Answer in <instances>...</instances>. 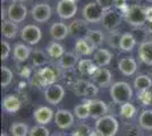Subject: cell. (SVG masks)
I'll use <instances>...</instances> for the list:
<instances>
[{
  "instance_id": "obj_1",
  "label": "cell",
  "mask_w": 152,
  "mask_h": 136,
  "mask_svg": "<svg viewBox=\"0 0 152 136\" xmlns=\"http://www.w3.org/2000/svg\"><path fill=\"white\" fill-rule=\"evenodd\" d=\"M110 95L116 104H124L132 100L133 90L126 82H116L110 87Z\"/></svg>"
},
{
  "instance_id": "obj_2",
  "label": "cell",
  "mask_w": 152,
  "mask_h": 136,
  "mask_svg": "<svg viewBox=\"0 0 152 136\" xmlns=\"http://www.w3.org/2000/svg\"><path fill=\"white\" fill-rule=\"evenodd\" d=\"M119 129L118 120L111 115H106L95 123V132H98L101 136H115Z\"/></svg>"
},
{
  "instance_id": "obj_3",
  "label": "cell",
  "mask_w": 152,
  "mask_h": 136,
  "mask_svg": "<svg viewBox=\"0 0 152 136\" xmlns=\"http://www.w3.org/2000/svg\"><path fill=\"white\" fill-rule=\"evenodd\" d=\"M124 15H125V20L127 23L134 27H141L148 22L146 8L140 5H133V6L128 7L127 12Z\"/></svg>"
},
{
  "instance_id": "obj_4",
  "label": "cell",
  "mask_w": 152,
  "mask_h": 136,
  "mask_svg": "<svg viewBox=\"0 0 152 136\" xmlns=\"http://www.w3.org/2000/svg\"><path fill=\"white\" fill-rule=\"evenodd\" d=\"M83 17L88 23H99L102 20L104 10L96 2H89L83 8Z\"/></svg>"
},
{
  "instance_id": "obj_5",
  "label": "cell",
  "mask_w": 152,
  "mask_h": 136,
  "mask_svg": "<svg viewBox=\"0 0 152 136\" xmlns=\"http://www.w3.org/2000/svg\"><path fill=\"white\" fill-rule=\"evenodd\" d=\"M20 36L22 40L25 41L26 43L31 45H34L39 43V41L42 38V32H41V28L37 25H26L22 28V32H20Z\"/></svg>"
},
{
  "instance_id": "obj_6",
  "label": "cell",
  "mask_w": 152,
  "mask_h": 136,
  "mask_svg": "<svg viewBox=\"0 0 152 136\" xmlns=\"http://www.w3.org/2000/svg\"><path fill=\"white\" fill-rule=\"evenodd\" d=\"M65 97V89L59 84H52L47 86L45 91V101L49 102L50 104L57 105L58 103L61 102V100Z\"/></svg>"
},
{
  "instance_id": "obj_7",
  "label": "cell",
  "mask_w": 152,
  "mask_h": 136,
  "mask_svg": "<svg viewBox=\"0 0 152 136\" xmlns=\"http://www.w3.org/2000/svg\"><path fill=\"white\" fill-rule=\"evenodd\" d=\"M27 15V8L25 5L20 2H13L9 5L7 9V16L8 20L14 22V23H20L26 18Z\"/></svg>"
},
{
  "instance_id": "obj_8",
  "label": "cell",
  "mask_w": 152,
  "mask_h": 136,
  "mask_svg": "<svg viewBox=\"0 0 152 136\" xmlns=\"http://www.w3.org/2000/svg\"><path fill=\"white\" fill-rule=\"evenodd\" d=\"M77 13V5L76 1L73 0H60L57 5L58 16L63 20H69L75 16Z\"/></svg>"
},
{
  "instance_id": "obj_9",
  "label": "cell",
  "mask_w": 152,
  "mask_h": 136,
  "mask_svg": "<svg viewBox=\"0 0 152 136\" xmlns=\"http://www.w3.org/2000/svg\"><path fill=\"white\" fill-rule=\"evenodd\" d=\"M32 17L38 23H45L51 17V7L45 2H38L32 8Z\"/></svg>"
},
{
  "instance_id": "obj_10",
  "label": "cell",
  "mask_w": 152,
  "mask_h": 136,
  "mask_svg": "<svg viewBox=\"0 0 152 136\" xmlns=\"http://www.w3.org/2000/svg\"><path fill=\"white\" fill-rule=\"evenodd\" d=\"M102 25L104 26V28L108 31H115L118 26L121 25V14L118 13L117 10H107L104 12V15L102 17Z\"/></svg>"
},
{
  "instance_id": "obj_11",
  "label": "cell",
  "mask_w": 152,
  "mask_h": 136,
  "mask_svg": "<svg viewBox=\"0 0 152 136\" xmlns=\"http://www.w3.org/2000/svg\"><path fill=\"white\" fill-rule=\"evenodd\" d=\"M55 123L60 129H68L74 125V115L69 110L59 109L55 113Z\"/></svg>"
},
{
  "instance_id": "obj_12",
  "label": "cell",
  "mask_w": 152,
  "mask_h": 136,
  "mask_svg": "<svg viewBox=\"0 0 152 136\" xmlns=\"http://www.w3.org/2000/svg\"><path fill=\"white\" fill-rule=\"evenodd\" d=\"M85 102L89 105L90 117H92L93 119H99V118H101V117L107 115L108 107L102 100L92 99V100H88Z\"/></svg>"
},
{
  "instance_id": "obj_13",
  "label": "cell",
  "mask_w": 152,
  "mask_h": 136,
  "mask_svg": "<svg viewBox=\"0 0 152 136\" xmlns=\"http://www.w3.org/2000/svg\"><path fill=\"white\" fill-rule=\"evenodd\" d=\"M92 79H93V83L98 85L99 87H107L111 84L113 74L107 68H98L92 75Z\"/></svg>"
},
{
  "instance_id": "obj_14",
  "label": "cell",
  "mask_w": 152,
  "mask_h": 136,
  "mask_svg": "<svg viewBox=\"0 0 152 136\" xmlns=\"http://www.w3.org/2000/svg\"><path fill=\"white\" fill-rule=\"evenodd\" d=\"M69 28V35L73 38L81 39L88 35L89 33V27H88V22L85 20H73L68 26Z\"/></svg>"
},
{
  "instance_id": "obj_15",
  "label": "cell",
  "mask_w": 152,
  "mask_h": 136,
  "mask_svg": "<svg viewBox=\"0 0 152 136\" xmlns=\"http://www.w3.org/2000/svg\"><path fill=\"white\" fill-rule=\"evenodd\" d=\"M37 77L40 85L49 86V85L55 84V82L57 81V73L52 67H45L38 71Z\"/></svg>"
},
{
  "instance_id": "obj_16",
  "label": "cell",
  "mask_w": 152,
  "mask_h": 136,
  "mask_svg": "<svg viewBox=\"0 0 152 136\" xmlns=\"http://www.w3.org/2000/svg\"><path fill=\"white\" fill-rule=\"evenodd\" d=\"M118 69L124 76H132L137 69V63L133 57H124L118 63Z\"/></svg>"
},
{
  "instance_id": "obj_17",
  "label": "cell",
  "mask_w": 152,
  "mask_h": 136,
  "mask_svg": "<svg viewBox=\"0 0 152 136\" xmlns=\"http://www.w3.org/2000/svg\"><path fill=\"white\" fill-rule=\"evenodd\" d=\"M33 117H34V120L39 125H47L51 121V119L53 117V111L49 107L42 105V107H39L34 110Z\"/></svg>"
},
{
  "instance_id": "obj_18",
  "label": "cell",
  "mask_w": 152,
  "mask_h": 136,
  "mask_svg": "<svg viewBox=\"0 0 152 136\" xmlns=\"http://www.w3.org/2000/svg\"><path fill=\"white\" fill-rule=\"evenodd\" d=\"M95 48L96 47L91 42V40L88 36H84L76 41L75 52L78 56H89L93 52Z\"/></svg>"
},
{
  "instance_id": "obj_19",
  "label": "cell",
  "mask_w": 152,
  "mask_h": 136,
  "mask_svg": "<svg viewBox=\"0 0 152 136\" xmlns=\"http://www.w3.org/2000/svg\"><path fill=\"white\" fill-rule=\"evenodd\" d=\"M20 107H22V102L16 95L9 94V95H6L2 100V109L10 115L16 113L20 109Z\"/></svg>"
},
{
  "instance_id": "obj_20",
  "label": "cell",
  "mask_w": 152,
  "mask_h": 136,
  "mask_svg": "<svg viewBox=\"0 0 152 136\" xmlns=\"http://www.w3.org/2000/svg\"><path fill=\"white\" fill-rule=\"evenodd\" d=\"M139 58L148 66H152V40L143 41L139 47Z\"/></svg>"
},
{
  "instance_id": "obj_21",
  "label": "cell",
  "mask_w": 152,
  "mask_h": 136,
  "mask_svg": "<svg viewBox=\"0 0 152 136\" xmlns=\"http://www.w3.org/2000/svg\"><path fill=\"white\" fill-rule=\"evenodd\" d=\"M69 34L68 26L64 23H55L50 27V35L51 38L56 41L66 39V36Z\"/></svg>"
},
{
  "instance_id": "obj_22",
  "label": "cell",
  "mask_w": 152,
  "mask_h": 136,
  "mask_svg": "<svg viewBox=\"0 0 152 136\" xmlns=\"http://www.w3.org/2000/svg\"><path fill=\"white\" fill-rule=\"evenodd\" d=\"M111 59H113V53L107 49H98L93 56V61L98 67H104L109 65Z\"/></svg>"
},
{
  "instance_id": "obj_23",
  "label": "cell",
  "mask_w": 152,
  "mask_h": 136,
  "mask_svg": "<svg viewBox=\"0 0 152 136\" xmlns=\"http://www.w3.org/2000/svg\"><path fill=\"white\" fill-rule=\"evenodd\" d=\"M31 49L27 47V45L23 44V43H17V44H15L13 49V55H14V58L16 59L17 61H20V63H23V61H26L28 57L31 56Z\"/></svg>"
},
{
  "instance_id": "obj_24",
  "label": "cell",
  "mask_w": 152,
  "mask_h": 136,
  "mask_svg": "<svg viewBox=\"0 0 152 136\" xmlns=\"http://www.w3.org/2000/svg\"><path fill=\"white\" fill-rule=\"evenodd\" d=\"M1 31H2V35L6 39H15L18 33V26L12 20H4Z\"/></svg>"
},
{
  "instance_id": "obj_25",
  "label": "cell",
  "mask_w": 152,
  "mask_h": 136,
  "mask_svg": "<svg viewBox=\"0 0 152 136\" xmlns=\"http://www.w3.org/2000/svg\"><path fill=\"white\" fill-rule=\"evenodd\" d=\"M136 44V39L134 38L132 33H124L121 34V44L119 49L124 52H129L134 49V47Z\"/></svg>"
},
{
  "instance_id": "obj_26",
  "label": "cell",
  "mask_w": 152,
  "mask_h": 136,
  "mask_svg": "<svg viewBox=\"0 0 152 136\" xmlns=\"http://www.w3.org/2000/svg\"><path fill=\"white\" fill-rule=\"evenodd\" d=\"M77 68H78V71H81L83 75H90V76H92L99 67L95 65V63L93 61V60H90V59H82V60L78 61Z\"/></svg>"
},
{
  "instance_id": "obj_27",
  "label": "cell",
  "mask_w": 152,
  "mask_h": 136,
  "mask_svg": "<svg viewBox=\"0 0 152 136\" xmlns=\"http://www.w3.org/2000/svg\"><path fill=\"white\" fill-rule=\"evenodd\" d=\"M77 61H78V57L76 56L75 53H73V52H65L64 56L60 58L59 65L64 69H70V68H73L77 64Z\"/></svg>"
},
{
  "instance_id": "obj_28",
  "label": "cell",
  "mask_w": 152,
  "mask_h": 136,
  "mask_svg": "<svg viewBox=\"0 0 152 136\" xmlns=\"http://www.w3.org/2000/svg\"><path fill=\"white\" fill-rule=\"evenodd\" d=\"M152 86V79L148 75H139L134 79V87L136 89L137 92L141 91L150 90Z\"/></svg>"
},
{
  "instance_id": "obj_29",
  "label": "cell",
  "mask_w": 152,
  "mask_h": 136,
  "mask_svg": "<svg viewBox=\"0 0 152 136\" xmlns=\"http://www.w3.org/2000/svg\"><path fill=\"white\" fill-rule=\"evenodd\" d=\"M140 126L145 130H152V110H143L139 117Z\"/></svg>"
},
{
  "instance_id": "obj_30",
  "label": "cell",
  "mask_w": 152,
  "mask_h": 136,
  "mask_svg": "<svg viewBox=\"0 0 152 136\" xmlns=\"http://www.w3.org/2000/svg\"><path fill=\"white\" fill-rule=\"evenodd\" d=\"M45 50L51 58H61L65 53L64 47L58 42H51L50 44L47 47Z\"/></svg>"
},
{
  "instance_id": "obj_31",
  "label": "cell",
  "mask_w": 152,
  "mask_h": 136,
  "mask_svg": "<svg viewBox=\"0 0 152 136\" xmlns=\"http://www.w3.org/2000/svg\"><path fill=\"white\" fill-rule=\"evenodd\" d=\"M31 58H32V63L35 67H41L47 64L48 61V57L45 55V51L42 50H39V49H35L33 50L31 53Z\"/></svg>"
},
{
  "instance_id": "obj_32",
  "label": "cell",
  "mask_w": 152,
  "mask_h": 136,
  "mask_svg": "<svg viewBox=\"0 0 152 136\" xmlns=\"http://www.w3.org/2000/svg\"><path fill=\"white\" fill-rule=\"evenodd\" d=\"M10 132L13 136H27L30 134V128L25 123H14L10 126Z\"/></svg>"
},
{
  "instance_id": "obj_33",
  "label": "cell",
  "mask_w": 152,
  "mask_h": 136,
  "mask_svg": "<svg viewBox=\"0 0 152 136\" xmlns=\"http://www.w3.org/2000/svg\"><path fill=\"white\" fill-rule=\"evenodd\" d=\"M136 113V108L134 107L131 102H126V103L121 105V116L125 119H132Z\"/></svg>"
},
{
  "instance_id": "obj_34",
  "label": "cell",
  "mask_w": 152,
  "mask_h": 136,
  "mask_svg": "<svg viewBox=\"0 0 152 136\" xmlns=\"http://www.w3.org/2000/svg\"><path fill=\"white\" fill-rule=\"evenodd\" d=\"M86 36L91 40V42H92L95 47H100V45L103 43V41H104V35H103V33H102L101 31H99V30H91V31H89Z\"/></svg>"
},
{
  "instance_id": "obj_35",
  "label": "cell",
  "mask_w": 152,
  "mask_h": 136,
  "mask_svg": "<svg viewBox=\"0 0 152 136\" xmlns=\"http://www.w3.org/2000/svg\"><path fill=\"white\" fill-rule=\"evenodd\" d=\"M74 113H75V116L77 117L78 119H81V120H84V119L89 118L90 110H89L88 103H86V102H83V103L76 105L75 109H74Z\"/></svg>"
},
{
  "instance_id": "obj_36",
  "label": "cell",
  "mask_w": 152,
  "mask_h": 136,
  "mask_svg": "<svg viewBox=\"0 0 152 136\" xmlns=\"http://www.w3.org/2000/svg\"><path fill=\"white\" fill-rule=\"evenodd\" d=\"M14 78V74L13 71H10L8 67L6 66H2L1 67V86L5 89L8 85L12 83Z\"/></svg>"
},
{
  "instance_id": "obj_37",
  "label": "cell",
  "mask_w": 152,
  "mask_h": 136,
  "mask_svg": "<svg viewBox=\"0 0 152 136\" xmlns=\"http://www.w3.org/2000/svg\"><path fill=\"white\" fill-rule=\"evenodd\" d=\"M89 85L90 83L86 82V81H82V79L77 81L75 83V85H74V93H75L77 97H85L86 90H88Z\"/></svg>"
},
{
  "instance_id": "obj_38",
  "label": "cell",
  "mask_w": 152,
  "mask_h": 136,
  "mask_svg": "<svg viewBox=\"0 0 152 136\" xmlns=\"http://www.w3.org/2000/svg\"><path fill=\"white\" fill-rule=\"evenodd\" d=\"M121 35L118 32L111 31L107 38L108 45L111 47V48H114V49H118V48H119V44H121Z\"/></svg>"
},
{
  "instance_id": "obj_39",
  "label": "cell",
  "mask_w": 152,
  "mask_h": 136,
  "mask_svg": "<svg viewBox=\"0 0 152 136\" xmlns=\"http://www.w3.org/2000/svg\"><path fill=\"white\" fill-rule=\"evenodd\" d=\"M49 129L45 125H35L30 129V136H49Z\"/></svg>"
},
{
  "instance_id": "obj_40",
  "label": "cell",
  "mask_w": 152,
  "mask_h": 136,
  "mask_svg": "<svg viewBox=\"0 0 152 136\" xmlns=\"http://www.w3.org/2000/svg\"><path fill=\"white\" fill-rule=\"evenodd\" d=\"M137 100H139L143 105H149L151 104L152 101V93L150 91H141L137 94Z\"/></svg>"
},
{
  "instance_id": "obj_41",
  "label": "cell",
  "mask_w": 152,
  "mask_h": 136,
  "mask_svg": "<svg viewBox=\"0 0 152 136\" xmlns=\"http://www.w3.org/2000/svg\"><path fill=\"white\" fill-rule=\"evenodd\" d=\"M10 55V44L7 41H1V60H6Z\"/></svg>"
},
{
  "instance_id": "obj_42",
  "label": "cell",
  "mask_w": 152,
  "mask_h": 136,
  "mask_svg": "<svg viewBox=\"0 0 152 136\" xmlns=\"http://www.w3.org/2000/svg\"><path fill=\"white\" fill-rule=\"evenodd\" d=\"M95 2L101 7L104 12H107V10H110V9H111V7L114 6L115 0H96Z\"/></svg>"
},
{
  "instance_id": "obj_43",
  "label": "cell",
  "mask_w": 152,
  "mask_h": 136,
  "mask_svg": "<svg viewBox=\"0 0 152 136\" xmlns=\"http://www.w3.org/2000/svg\"><path fill=\"white\" fill-rule=\"evenodd\" d=\"M114 6L117 8V9H121V13L125 14L128 9V6L126 4V0H115Z\"/></svg>"
},
{
  "instance_id": "obj_44",
  "label": "cell",
  "mask_w": 152,
  "mask_h": 136,
  "mask_svg": "<svg viewBox=\"0 0 152 136\" xmlns=\"http://www.w3.org/2000/svg\"><path fill=\"white\" fill-rule=\"evenodd\" d=\"M96 93H98V89H96V86H95L94 84H92V83H90L89 87H88V90H86V94H85V97H94Z\"/></svg>"
},
{
  "instance_id": "obj_45",
  "label": "cell",
  "mask_w": 152,
  "mask_h": 136,
  "mask_svg": "<svg viewBox=\"0 0 152 136\" xmlns=\"http://www.w3.org/2000/svg\"><path fill=\"white\" fill-rule=\"evenodd\" d=\"M146 20L149 23H152V7L146 8Z\"/></svg>"
},
{
  "instance_id": "obj_46",
  "label": "cell",
  "mask_w": 152,
  "mask_h": 136,
  "mask_svg": "<svg viewBox=\"0 0 152 136\" xmlns=\"http://www.w3.org/2000/svg\"><path fill=\"white\" fill-rule=\"evenodd\" d=\"M89 136H101L98 132H91V134Z\"/></svg>"
},
{
  "instance_id": "obj_47",
  "label": "cell",
  "mask_w": 152,
  "mask_h": 136,
  "mask_svg": "<svg viewBox=\"0 0 152 136\" xmlns=\"http://www.w3.org/2000/svg\"><path fill=\"white\" fill-rule=\"evenodd\" d=\"M1 136H7L6 133H1Z\"/></svg>"
},
{
  "instance_id": "obj_48",
  "label": "cell",
  "mask_w": 152,
  "mask_h": 136,
  "mask_svg": "<svg viewBox=\"0 0 152 136\" xmlns=\"http://www.w3.org/2000/svg\"><path fill=\"white\" fill-rule=\"evenodd\" d=\"M148 2H150V4H152V0H146Z\"/></svg>"
},
{
  "instance_id": "obj_49",
  "label": "cell",
  "mask_w": 152,
  "mask_h": 136,
  "mask_svg": "<svg viewBox=\"0 0 152 136\" xmlns=\"http://www.w3.org/2000/svg\"><path fill=\"white\" fill-rule=\"evenodd\" d=\"M73 1H77V0H73Z\"/></svg>"
},
{
  "instance_id": "obj_50",
  "label": "cell",
  "mask_w": 152,
  "mask_h": 136,
  "mask_svg": "<svg viewBox=\"0 0 152 136\" xmlns=\"http://www.w3.org/2000/svg\"><path fill=\"white\" fill-rule=\"evenodd\" d=\"M150 136H152V135H150Z\"/></svg>"
}]
</instances>
